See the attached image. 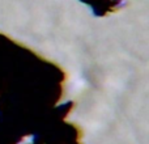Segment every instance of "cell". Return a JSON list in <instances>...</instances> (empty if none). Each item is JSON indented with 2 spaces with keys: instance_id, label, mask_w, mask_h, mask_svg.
Wrapping results in <instances>:
<instances>
[{
  "instance_id": "obj_2",
  "label": "cell",
  "mask_w": 149,
  "mask_h": 144,
  "mask_svg": "<svg viewBox=\"0 0 149 144\" xmlns=\"http://www.w3.org/2000/svg\"><path fill=\"white\" fill-rule=\"evenodd\" d=\"M68 114H60L52 119L34 134L31 142L28 144H82L84 132L79 124L67 121Z\"/></svg>"
},
{
  "instance_id": "obj_3",
  "label": "cell",
  "mask_w": 149,
  "mask_h": 144,
  "mask_svg": "<svg viewBox=\"0 0 149 144\" xmlns=\"http://www.w3.org/2000/svg\"><path fill=\"white\" fill-rule=\"evenodd\" d=\"M92 8L94 16H106L118 10L123 5V0H81Z\"/></svg>"
},
{
  "instance_id": "obj_1",
  "label": "cell",
  "mask_w": 149,
  "mask_h": 144,
  "mask_svg": "<svg viewBox=\"0 0 149 144\" xmlns=\"http://www.w3.org/2000/svg\"><path fill=\"white\" fill-rule=\"evenodd\" d=\"M67 75L56 63L0 33V144H20L60 114Z\"/></svg>"
}]
</instances>
